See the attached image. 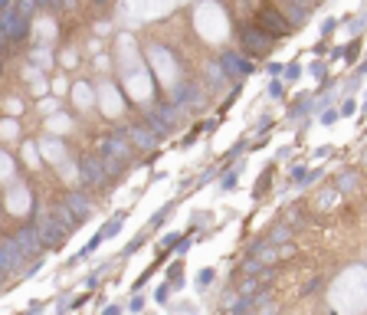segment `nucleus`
I'll return each instance as SVG.
<instances>
[{
	"label": "nucleus",
	"mask_w": 367,
	"mask_h": 315,
	"mask_svg": "<svg viewBox=\"0 0 367 315\" xmlns=\"http://www.w3.org/2000/svg\"><path fill=\"white\" fill-rule=\"evenodd\" d=\"M240 292H246V296H252V292H256V279H249V283L243 286V289H240Z\"/></svg>",
	"instance_id": "7c9ffc66"
},
{
	"label": "nucleus",
	"mask_w": 367,
	"mask_h": 315,
	"mask_svg": "<svg viewBox=\"0 0 367 315\" xmlns=\"http://www.w3.org/2000/svg\"><path fill=\"white\" fill-rule=\"evenodd\" d=\"M358 49H361V43H358V39H354V43H348V49H344V56H348V59H351V63H354V59H358Z\"/></svg>",
	"instance_id": "6ab92c4d"
},
{
	"label": "nucleus",
	"mask_w": 367,
	"mask_h": 315,
	"mask_svg": "<svg viewBox=\"0 0 367 315\" xmlns=\"http://www.w3.org/2000/svg\"><path fill=\"white\" fill-rule=\"evenodd\" d=\"M36 7H49V10H59V0H36Z\"/></svg>",
	"instance_id": "a878e982"
},
{
	"label": "nucleus",
	"mask_w": 367,
	"mask_h": 315,
	"mask_svg": "<svg viewBox=\"0 0 367 315\" xmlns=\"http://www.w3.org/2000/svg\"><path fill=\"white\" fill-rule=\"evenodd\" d=\"M92 3H99V7H102V3H105V0H92Z\"/></svg>",
	"instance_id": "72a5a7b5"
},
{
	"label": "nucleus",
	"mask_w": 367,
	"mask_h": 315,
	"mask_svg": "<svg viewBox=\"0 0 367 315\" xmlns=\"http://www.w3.org/2000/svg\"><path fill=\"white\" fill-rule=\"evenodd\" d=\"M174 105H177V102H167V105H157V112H161V115H164V118H167V122H171V125H174V118H177V109H174Z\"/></svg>",
	"instance_id": "f3484780"
},
{
	"label": "nucleus",
	"mask_w": 367,
	"mask_h": 315,
	"mask_svg": "<svg viewBox=\"0 0 367 315\" xmlns=\"http://www.w3.org/2000/svg\"><path fill=\"white\" fill-rule=\"evenodd\" d=\"M318 289H321V279H315V283H308L302 292H305V296H312V292H318Z\"/></svg>",
	"instance_id": "b1692460"
},
{
	"label": "nucleus",
	"mask_w": 367,
	"mask_h": 315,
	"mask_svg": "<svg viewBox=\"0 0 367 315\" xmlns=\"http://www.w3.org/2000/svg\"><path fill=\"white\" fill-rule=\"evenodd\" d=\"M36 230H39V240H43V250H59V246H66V240H69V230L56 220L53 213H49Z\"/></svg>",
	"instance_id": "20e7f679"
},
{
	"label": "nucleus",
	"mask_w": 367,
	"mask_h": 315,
	"mask_svg": "<svg viewBox=\"0 0 367 315\" xmlns=\"http://www.w3.org/2000/svg\"><path fill=\"white\" fill-rule=\"evenodd\" d=\"M364 115H367V102H364Z\"/></svg>",
	"instance_id": "f704fd0d"
},
{
	"label": "nucleus",
	"mask_w": 367,
	"mask_h": 315,
	"mask_svg": "<svg viewBox=\"0 0 367 315\" xmlns=\"http://www.w3.org/2000/svg\"><path fill=\"white\" fill-rule=\"evenodd\" d=\"M194 99H197V89L194 86H190V82H180V86L177 89H174V102H194Z\"/></svg>",
	"instance_id": "4468645a"
},
{
	"label": "nucleus",
	"mask_w": 367,
	"mask_h": 315,
	"mask_svg": "<svg viewBox=\"0 0 367 315\" xmlns=\"http://www.w3.org/2000/svg\"><path fill=\"white\" fill-rule=\"evenodd\" d=\"M256 23L262 26V30H266L272 39H275V36H289V30H292V20H289V16H282L272 3H266V7L256 13Z\"/></svg>",
	"instance_id": "f03ea898"
},
{
	"label": "nucleus",
	"mask_w": 367,
	"mask_h": 315,
	"mask_svg": "<svg viewBox=\"0 0 367 315\" xmlns=\"http://www.w3.org/2000/svg\"><path fill=\"white\" fill-rule=\"evenodd\" d=\"M308 7H312V0H289V20L292 23H302Z\"/></svg>",
	"instance_id": "ddd939ff"
},
{
	"label": "nucleus",
	"mask_w": 367,
	"mask_h": 315,
	"mask_svg": "<svg viewBox=\"0 0 367 315\" xmlns=\"http://www.w3.org/2000/svg\"><path fill=\"white\" fill-rule=\"evenodd\" d=\"M53 217H56V220H59V223H63L66 230H72V227H79V223H82V220H79V217H76V213H72V207L66 204V200H63V204H59V207H53Z\"/></svg>",
	"instance_id": "9b49d317"
},
{
	"label": "nucleus",
	"mask_w": 367,
	"mask_h": 315,
	"mask_svg": "<svg viewBox=\"0 0 367 315\" xmlns=\"http://www.w3.org/2000/svg\"><path fill=\"white\" fill-rule=\"evenodd\" d=\"M335 26H338V20H325V26H321V33L328 36V33H335Z\"/></svg>",
	"instance_id": "cd10ccee"
},
{
	"label": "nucleus",
	"mask_w": 367,
	"mask_h": 315,
	"mask_svg": "<svg viewBox=\"0 0 367 315\" xmlns=\"http://www.w3.org/2000/svg\"><path fill=\"white\" fill-rule=\"evenodd\" d=\"M289 236H292V230L285 227V223H279V227L269 233V243H289Z\"/></svg>",
	"instance_id": "2eb2a0df"
},
{
	"label": "nucleus",
	"mask_w": 367,
	"mask_h": 315,
	"mask_svg": "<svg viewBox=\"0 0 367 315\" xmlns=\"http://www.w3.org/2000/svg\"><path fill=\"white\" fill-rule=\"evenodd\" d=\"M180 243V233H167L164 236V246H177Z\"/></svg>",
	"instance_id": "bb28decb"
},
{
	"label": "nucleus",
	"mask_w": 367,
	"mask_h": 315,
	"mask_svg": "<svg viewBox=\"0 0 367 315\" xmlns=\"http://www.w3.org/2000/svg\"><path fill=\"white\" fill-rule=\"evenodd\" d=\"M167 213H171V207H164L161 213H154V217H151V227H157V223H164V220H167Z\"/></svg>",
	"instance_id": "aec40b11"
},
{
	"label": "nucleus",
	"mask_w": 367,
	"mask_h": 315,
	"mask_svg": "<svg viewBox=\"0 0 367 315\" xmlns=\"http://www.w3.org/2000/svg\"><path fill=\"white\" fill-rule=\"evenodd\" d=\"M102 158H118V161H128V158H131V142H128L122 132L109 135V138L102 142Z\"/></svg>",
	"instance_id": "0eeeda50"
},
{
	"label": "nucleus",
	"mask_w": 367,
	"mask_h": 315,
	"mask_svg": "<svg viewBox=\"0 0 367 315\" xmlns=\"http://www.w3.org/2000/svg\"><path fill=\"white\" fill-rule=\"evenodd\" d=\"M167 276H171L174 283H180V263H174V266H171V269H167Z\"/></svg>",
	"instance_id": "393cba45"
},
{
	"label": "nucleus",
	"mask_w": 367,
	"mask_h": 315,
	"mask_svg": "<svg viewBox=\"0 0 367 315\" xmlns=\"http://www.w3.org/2000/svg\"><path fill=\"white\" fill-rule=\"evenodd\" d=\"M266 187H269V174H262V177H259V187H256V194H262Z\"/></svg>",
	"instance_id": "c756f323"
},
{
	"label": "nucleus",
	"mask_w": 367,
	"mask_h": 315,
	"mask_svg": "<svg viewBox=\"0 0 367 315\" xmlns=\"http://www.w3.org/2000/svg\"><path fill=\"white\" fill-rule=\"evenodd\" d=\"M13 240H16V246L26 253V256H36L39 250H43V240H39V230L33 227V223H26V227H20L13 233Z\"/></svg>",
	"instance_id": "6e6552de"
},
{
	"label": "nucleus",
	"mask_w": 367,
	"mask_h": 315,
	"mask_svg": "<svg viewBox=\"0 0 367 315\" xmlns=\"http://www.w3.org/2000/svg\"><path fill=\"white\" fill-rule=\"evenodd\" d=\"M312 3H321V0H312Z\"/></svg>",
	"instance_id": "c9c22d12"
},
{
	"label": "nucleus",
	"mask_w": 367,
	"mask_h": 315,
	"mask_svg": "<svg viewBox=\"0 0 367 315\" xmlns=\"http://www.w3.org/2000/svg\"><path fill=\"white\" fill-rule=\"evenodd\" d=\"M354 184H358V174L354 171H348V174L338 177V190H354Z\"/></svg>",
	"instance_id": "dca6fc26"
},
{
	"label": "nucleus",
	"mask_w": 367,
	"mask_h": 315,
	"mask_svg": "<svg viewBox=\"0 0 367 315\" xmlns=\"http://www.w3.org/2000/svg\"><path fill=\"white\" fill-rule=\"evenodd\" d=\"M167 289H171V286H157V292H154V299H157V302H167Z\"/></svg>",
	"instance_id": "5701e85b"
},
{
	"label": "nucleus",
	"mask_w": 367,
	"mask_h": 315,
	"mask_svg": "<svg viewBox=\"0 0 367 315\" xmlns=\"http://www.w3.org/2000/svg\"><path fill=\"white\" fill-rule=\"evenodd\" d=\"M79 174H82V181H86L89 187H105V181H109L105 161L95 158V155H82V158H79Z\"/></svg>",
	"instance_id": "7ed1b4c3"
},
{
	"label": "nucleus",
	"mask_w": 367,
	"mask_h": 315,
	"mask_svg": "<svg viewBox=\"0 0 367 315\" xmlns=\"http://www.w3.org/2000/svg\"><path fill=\"white\" fill-rule=\"evenodd\" d=\"M23 260H26V253L20 250V246H16L13 236H10V240H3V246H0V269H3V276L16 273Z\"/></svg>",
	"instance_id": "423d86ee"
},
{
	"label": "nucleus",
	"mask_w": 367,
	"mask_h": 315,
	"mask_svg": "<svg viewBox=\"0 0 367 315\" xmlns=\"http://www.w3.org/2000/svg\"><path fill=\"white\" fill-rule=\"evenodd\" d=\"M118 132L125 135V138L134 145V148H144V151H151L157 142H161V138L151 132V125H125V128H118Z\"/></svg>",
	"instance_id": "39448f33"
},
{
	"label": "nucleus",
	"mask_w": 367,
	"mask_h": 315,
	"mask_svg": "<svg viewBox=\"0 0 367 315\" xmlns=\"http://www.w3.org/2000/svg\"><path fill=\"white\" fill-rule=\"evenodd\" d=\"M0 3H3V7H10V0H0Z\"/></svg>",
	"instance_id": "473e14b6"
},
{
	"label": "nucleus",
	"mask_w": 367,
	"mask_h": 315,
	"mask_svg": "<svg viewBox=\"0 0 367 315\" xmlns=\"http://www.w3.org/2000/svg\"><path fill=\"white\" fill-rule=\"evenodd\" d=\"M66 204L72 207V213H76L79 220H89V213H92V200H89L86 194H79V190H69V194H66Z\"/></svg>",
	"instance_id": "1a4fd4ad"
},
{
	"label": "nucleus",
	"mask_w": 367,
	"mask_h": 315,
	"mask_svg": "<svg viewBox=\"0 0 367 315\" xmlns=\"http://www.w3.org/2000/svg\"><path fill=\"white\" fill-rule=\"evenodd\" d=\"M298 72H302L298 66H289V69H285V76H289V79H298Z\"/></svg>",
	"instance_id": "2f4dec72"
},
{
	"label": "nucleus",
	"mask_w": 367,
	"mask_h": 315,
	"mask_svg": "<svg viewBox=\"0 0 367 315\" xmlns=\"http://www.w3.org/2000/svg\"><path fill=\"white\" fill-rule=\"evenodd\" d=\"M144 118H148V125H151V132H154V135H157V138H164V135H167V132H171V122H167V118H164V115H161V112H148V115H144Z\"/></svg>",
	"instance_id": "f8f14e48"
},
{
	"label": "nucleus",
	"mask_w": 367,
	"mask_h": 315,
	"mask_svg": "<svg viewBox=\"0 0 367 315\" xmlns=\"http://www.w3.org/2000/svg\"><path fill=\"white\" fill-rule=\"evenodd\" d=\"M335 118H338V112H335V109H328V112H325V115H321V122H325V125H331Z\"/></svg>",
	"instance_id": "c85d7f7f"
},
{
	"label": "nucleus",
	"mask_w": 367,
	"mask_h": 315,
	"mask_svg": "<svg viewBox=\"0 0 367 315\" xmlns=\"http://www.w3.org/2000/svg\"><path fill=\"white\" fill-rule=\"evenodd\" d=\"M240 43H243V49H246L249 56H266L269 49H272V36H269L259 23L243 26V30H240Z\"/></svg>",
	"instance_id": "f257e3e1"
},
{
	"label": "nucleus",
	"mask_w": 367,
	"mask_h": 315,
	"mask_svg": "<svg viewBox=\"0 0 367 315\" xmlns=\"http://www.w3.org/2000/svg\"><path fill=\"white\" fill-rule=\"evenodd\" d=\"M220 63H223V69L233 76V72H240V76H249L252 72V63L249 59H243V56H236V53H223L220 56Z\"/></svg>",
	"instance_id": "9d476101"
},
{
	"label": "nucleus",
	"mask_w": 367,
	"mask_h": 315,
	"mask_svg": "<svg viewBox=\"0 0 367 315\" xmlns=\"http://www.w3.org/2000/svg\"><path fill=\"white\" fill-rule=\"evenodd\" d=\"M213 276H217L213 269H200V276H197V283H200V286H210V283H213Z\"/></svg>",
	"instance_id": "a211bd4d"
},
{
	"label": "nucleus",
	"mask_w": 367,
	"mask_h": 315,
	"mask_svg": "<svg viewBox=\"0 0 367 315\" xmlns=\"http://www.w3.org/2000/svg\"><path fill=\"white\" fill-rule=\"evenodd\" d=\"M236 177H240V174H233V171H230L227 177H223V190H233V187H236Z\"/></svg>",
	"instance_id": "412c9836"
},
{
	"label": "nucleus",
	"mask_w": 367,
	"mask_h": 315,
	"mask_svg": "<svg viewBox=\"0 0 367 315\" xmlns=\"http://www.w3.org/2000/svg\"><path fill=\"white\" fill-rule=\"evenodd\" d=\"M312 76L325 82V63H312Z\"/></svg>",
	"instance_id": "4be33fe9"
}]
</instances>
